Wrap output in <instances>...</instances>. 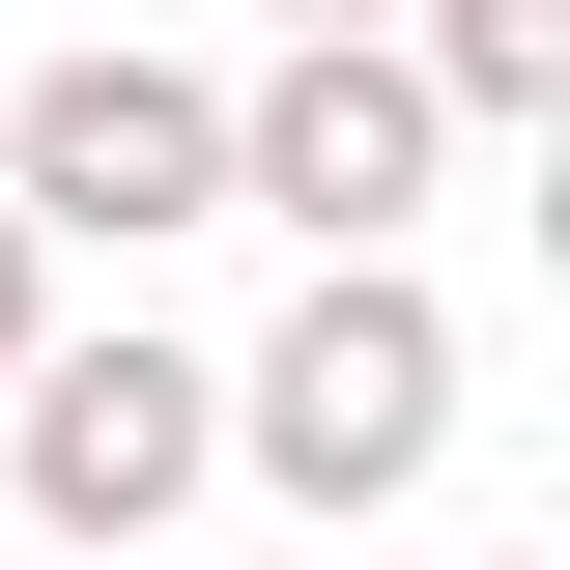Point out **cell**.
I'll return each mask as SVG.
<instances>
[{
  "mask_svg": "<svg viewBox=\"0 0 570 570\" xmlns=\"http://www.w3.org/2000/svg\"><path fill=\"white\" fill-rule=\"evenodd\" d=\"M228 456H257L314 542H343V513H400L428 456H456V314H428V257H314V314L228 371Z\"/></svg>",
  "mask_w": 570,
  "mask_h": 570,
  "instance_id": "6da1fadb",
  "label": "cell"
},
{
  "mask_svg": "<svg viewBox=\"0 0 570 570\" xmlns=\"http://www.w3.org/2000/svg\"><path fill=\"white\" fill-rule=\"evenodd\" d=\"M228 200V86L171 58H29V115H0V228L29 257H142V228Z\"/></svg>",
  "mask_w": 570,
  "mask_h": 570,
  "instance_id": "7a4b0ae2",
  "label": "cell"
},
{
  "mask_svg": "<svg viewBox=\"0 0 570 570\" xmlns=\"http://www.w3.org/2000/svg\"><path fill=\"white\" fill-rule=\"evenodd\" d=\"M0 456H29V513H58V542H171V513H200V456H228V371L200 343H29L0 371Z\"/></svg>",
  "mask_w": 570,
  "mask_h": 570,
  "instance_id": "3957f363",
  "label": "cell"
},
{
  "mask_svg": "<svg viewBox=\"0 0 570 570\" xmlns=\"http://www.w3.org/2000/svg\"><path fill=\"white\" fill-rule=\"evenodd\" d=\"M428 171H456V115L400 86V29H285V86H228V200H285L314 257H400Z\"/></svg>",
  "mask_w": 570,
  "mask_h": 570,
  "instance_id": "277c9868",
  "label": "cell"
},
{
  "mask_svg": "<svg viewBox=\"0 0 570 570\" xmlns=\"http://www.w3.org/2000/svg\"><path fill=\"white\" fill-rule=\"evenodd\" d=\"M400 86H428L456 142H542V115H570V0H400Z\"/></svg>",
  "mask_w": 570,
  "mask_h": 570,
  "instance_id": "5b68a950",
  "label": "cell"
},
{
  "mask_svg": "<svg viewBox=\"0 0 570 570\" xmlns=\"http://www.w3.org/2000/svg\"><path fill=\"white\" fill-rule=\"evenodd\" d=\"M29 343H58V257H29V228H0V371H29Z\"/></svg>",
  "mask_w": 570,
  "mask_h": 570,
  "instance_id": "8992f818",
  "label": "cell"
},
{
  "mask_svg": "<svg viewBox=\"0 0 570 570\" xmlns=\"http://www.w3.org/2000/svg\"><path fill=\"white\" fill-rule=\"evenodd\" d=\"M285 29H400V0H285Z\"/></svg>",
  "mask_w": 570,
  "mask_h": 570,
  "instance_id": "52a82bcc",
  "label": "cell"
},
{
  "mask_svg": "<svg viewBox=\"0 0 570 570\" xmlns=\"http://www.w3.org/2000/svg\"><path fill=\"white\" fill-rule=\"evenodd\" d=\"M485 570H542V542H485Z\"/></svg>",
  "mask_w": 570,
  "mask_h": 570,
  "instance_id": "ba28073f",
  "label": "cell"
}]
</instances>
